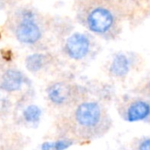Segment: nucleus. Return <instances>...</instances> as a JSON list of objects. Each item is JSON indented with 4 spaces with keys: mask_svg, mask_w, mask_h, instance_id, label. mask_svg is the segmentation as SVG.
I'll list each match as a JSON object with an SVG mask.
<instances>
[{
    "mask_svg": "<svg viewBox=\"0 0 150 150\" xmlns=\"http://www.w3.org/2000/svg\"><path fill=\"white\" fill-rule=\"evenodd\" d=\"M115 24V15L110 7L98 4L91 8L86 16V25L96 33H107Z\"/></svg>",
    "mask_w": 150,
    "mask_h": 150,
    "instance_id": "f257e3e1",
    "label": "nucleus"
},
{
    "mask_svg": "<svg viewBox=\"0 0 150 150\" xmlns=\"http://www.w3.org/2000/svg\"><path fill=\"white\" fill-rule=\"evenodd\" d=\"M76 120L83 127H94L101 120V108L94 102L83 103L76 111Z\"/></svg>",
    "mask_w": 150,
    "mask_h": 150,
    "instance_id": "f03ea898",
    "label": "nucleus"
},
{
    "mask_svg": "<svg viewBox=\"0 0 150 150\" xmlns=\"http://www.w3.org/2000/svg\"><path fill=\"white\" fill-rule=\"evenodd\" d=\"M18 40L23 43L33 44L40 38V31L38 25L33 22L30 16L25 18L18 25L16 30Z\"/></svg>",
    "mask_w": 150,
    "mask_h": 150,
    "instance_id": "7ed1b4c3",
    "label": "nucleus"
},
{
    "mask_svg": "<svg viewBox=\"0 0 150 150\" xmlns=\"http://www.w3.org/2000/svg\"><path fill=\"white\" fill-rule=\"evenodd\" d=\"M90 47V42L86 36L81 33H75L70 36L66 42V51L73 59L83 58Z\"/></svg>",
    "mask_w": 150,
    "mask_h": 150,
    "instance_id": "20e7f679",
    "label": "nucleus"
},
{
    "mask_svg": "<svg viewBox=\"0 0 150 150\" xmlns=\"http://www.w3.org/2000/svg\"><path fill=\"white\" fill-rule=\"evenodd\" d=\"M149 105L144 101H136L127 109V120L130 122L139 121L146 119L149 115Z\"/></svg>",
    "mask_w": 150,
    "mask_h": 150,
    "instance_id": "39448f33",
    "label": "nucleus"
},
{
    "mask_svg": "<svg viewBox=\"0 0 150 150\" xmlns=\"http://www.w3.org/2000/svg\"><path fill=\"white\" fill-rule=\"evenodd\" d=\"M23 83V76L19 71L10 69L3 76L2 88L6 91H15L20 89Z\"/></svg>",
    "mask_w": 150,
    "mask_h": 150,
    "instance_id": "423d86ee",
    "label": "nucleus"
},
{
    "mask_svg": "<svg viewBox=\"0 0 150 150\" xmlns=\"http://www.w3.org/2000/svg\"><path fill=\"white\" fill-rule=\"evenodd\" d=\"M49 99L56 105L64 104L69 96V88L64 83H55L47 91Z\"/></svg>",
    "mask_w": 150,
    "mask_h": 150,
    "instance_id": "0eeeda50",
    "label": "nucleus"
},
{
    "mask_svg": "<svg viewBox=\"0 0 150 150\" xmlns=\"http://www.w3.org/2000/svg\"><path fill=\"white\" fill-rule=\"evenodd\" d=\"M110 70L116 76H124L129 71V62L124 54H118L114 57Z\"/></svg>",
    "mask_w": 150,
    "mask_h": 150,
    "instance_id": "6e6552de",
    "label": "nucleus"
},
{
    "mask_svg": "<svg viewBox=\"0 0 150 150\" xmlns=\"http://www.w3.org/2000/svg\"><path fill=\"white\" fill-rule=\"evenodd\" d=\"M44 64V55L40 54H33L29 55L25 60L26 68L30 71H38L40 70Z\"/></svg>",
    "mask_w": 150,
    "mask_h": 150,
    "instance_id": "1a4fd4ad",
    "label": "nucleus"
},
{
    "mask_svg": "<svg viewBox=\"0 0 150 150\" xmlns=\"http://www.w3.org/2000/svg\"><path fill=\"white\" fill-rule=\"evenodd\" d=\"M41 115L40 109L36 105H29L24 111V118L27 122L36 123L39 121Z\"/></svg>",
    "mask_w": 150,
    "mask_h": 150,
    "instance_id": "9d476101",
    "label": "nucleus"
},
{
    "mask_svg": "<svg viewBox=\"0 0 150 150\" xmlns=\"http://www.w3.org/2000/svg\"><path fill=\"white\" fill-rule=\"evenodd\" d=\"M72 145L69 141H57L54 142H45L41 146V150H65Z\"/></svg>",
    "mask_w": 150,
    "mask_h": 150,
    "instance_id": "9b49d317",
    "label": "nucleus"
},
{
    "mask_svg": "<svg viewBox=\"0 0 150 150\" xmlns=\"http://www.w3.org/2000/svg\"><path fill=\"white\" fill-rule=\"evenodd\" d=\"M140 150H150V140L149 139H146L145 141H143L141 145H140Z\"/></svg>",
    "mask_w": 150,
    "mask_h": 150,
    "instance_id": "f8f14e48",
    "label": "nucleus"
}]
</instances>
